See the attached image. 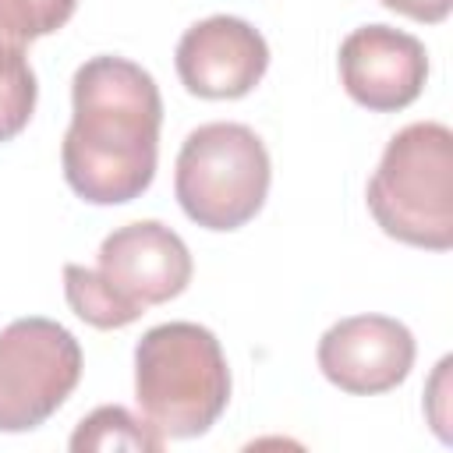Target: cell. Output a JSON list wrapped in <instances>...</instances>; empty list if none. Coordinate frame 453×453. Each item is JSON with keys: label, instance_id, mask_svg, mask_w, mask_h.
Listing matches in <instances>:
<instances>
[{"label": "cell", "instance_id": "1", "mask_svg": "<svg viewBox=\"0 0 453 453\" xmlns=\"http://www.w3.org/2000/svg\"><path fill=\"white\" fill-rule=\"evenodd\" d=\"M159 124L163 96L142 64L88 57L71 78V127L60 145L67 188L88 205L142 198L156 177Z\"/></svg>", "mask_w": 453, "mask_h": 453}, {"label": "cell", "instance_id": "2", "mask_svg": "<svg viewBox=\"0 0 453 453\" xmlns=\"http://www.w3.org/2000/svg\"><path fill=\"white\" fill-rule=\"evenodd\" d=\"M191 251L177 230L159 219H138L103 237L96 265H64V297L71 311L96 329H124L152 304L188 290Z\"/></svg>", "mask_w": 453, "mask_h": 453}, {"label": "cell", "instance_id": "3", "mask_svg": "<svg viewBox=\"0 0 453 453\" xmlns=\"http://www.w3.org/2000/svg\"><path fill=\"white\" fill-rule=\"evenodd\" d=\"M134 400L163 439L205 435L230 403V365L198 322L152 326L134 343Z\"/></svg>", "mask_w": 453, "mask_h": 453}, {"label": "cell", "instance_id": "4", "mask_svg": "<svg viewBox=\"0 0 453 453\" xmlns=\"http://www.w3.org/2000/svg\"><path fill=\"white\" fill-rule=\"evenodd\" d=\"M379 230L425 251L453 248V131L439 120L400 127L365 188Z\"/></svg>", "mask_w": 453, "mask_h": 453}, {"label": "cell", "instance_id": "5", "mask_svg": "<svg viewBox=\"0 0 453 453\" xmlns=\"http://www.w3.org/2000/svg\"><path fill=\"white\" fill-rule=\"evenodd\" d=\"M273 163L265 142L237 120L198 124L173 166V195L184 216L205 230H241L269 195Z\"/></svg>", "mask_w": 453, "mask_h": 453}, {"label": "cell", "instance_id": "6", "mask_svg": "<svg viewBox=\"0 0 453 453\" xmlns=\"http://www.w3.org/2000/svg\"><path fill=\"white\" fill-rule=\"evenodd\" d=\"M81 343L53 319L25 315L0 329V432L46 425L81 379Z\"/></svg>", "mask_w": 453, "mask_h": 453}, {"label": "cell", "instance_id": "7", "mask_svg": "<svg viewBox=\"0 0 453 453\" xmlns=\"http://www.w3.org/2000/svg\"><path fill=\"white\" fill-rule=\"evenodd\" d=\"M414 333L389 315H347L319 340L322 375L350 396H375L396 389L414 368Z\"/></svg>", "mask_w": 453, "mask_h": 453}, {"label": "cell", "instance_id": "8", "mask_svg": "<svg viewBox=\"0 0 453 453\" xmlns=\"http://www.w3.org/2000/svg\"><path fill=\"white\" fill-rule=\"evenodd\" d=\"M180 85L198 99H241L248 96L265 67L269 42L265 35L234 14H212L195 21L173 50Z\"/></svg>", "mask_w": 453, "mask_h": 453}, {"label": "cell", "instance_id": "9", "mask_svg": "<svg viewBox=\"0 0 453 453\" xmlns=\"http://www.w3.org/2000/svg\"><path fill=\"white\" fill-rule=\"evenodd\" d=\"M340 81L372 113L411 106L428 81V50L418 35L393 25H361L340 42Z\"/></svg>", "mask_w": 453, "mask_h": 453}, {"label": "cell", "instance_id": "10", "mask_svg": "<svg viewBox=\"0 0 453 453\" xmlns=\"http://www.w3.org/2000/svg\"><path fill=\"white\" fill-rule=\"evenodd\" d=\"M74 453H106V449H152L159 453L166 446V439L145 421L134 418L127 407L120 403H106L96 407L92 414H85L67 442Z\"/></svg>", "mask_w": 453, "mask_h": 453}, {"label": "cell", "instance_id": "11", "mask_svg": "<svg viewBox=\"0 0 453 453\" xmlns=\"http://www.w3.org/2000/svg\"><path fill=\"white\" fill-rule=\"evenodd\" d=\"M35 99H39V85L28 53L0 60V145L28 127L35 113Z\"/></svg>", "mask_w": 453, "mask_h": 453}, {"label": "cell", "instance_id": "12", "mask_svg": "<svg viewBox=\"0 0 453 453\" xmlns=\"http://www.w3.org/2000/svg\"><path fill=\"white\" fill-rule=\"evenodd\" d=\"M74 7L78 0H0V25L11 28L21 42H32L60 32Z\"/></svg>", "mask_w": 453, "mask_h": 453}, {"label": "cell", "instance_id": "13", "mask_svg": "<svg viewBox=\"0 0 453 453\" xmlns=\"http://www.w3.org/2000/svg\"><path fill=\"white\" fill-rule=\"evenodd\" d=\"M386 11H396L411 21H421V25H439L449 18L453 11V0H379Z\"/></svg>", "mask_w": 453, "mask_h": 453}]
</instances>
